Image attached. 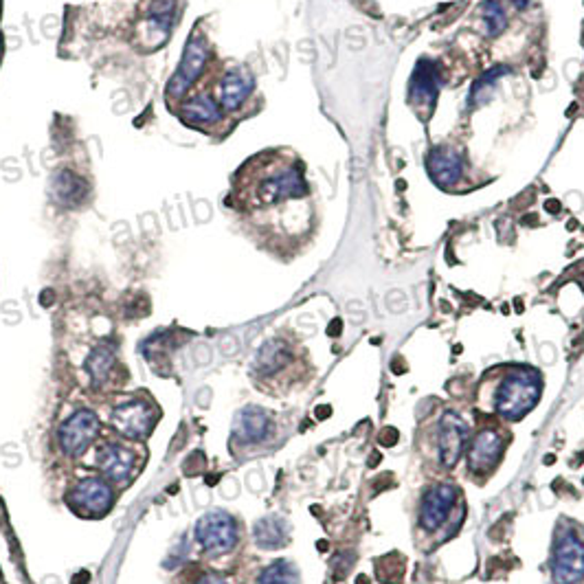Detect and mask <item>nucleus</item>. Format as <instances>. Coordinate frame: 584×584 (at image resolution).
<instances>
[{"mask_svg": "<svg viewBox=\"0 0 584 584\" xmlns=\"http://www.w3.org/2000/svg\"><path fill=\"white\" fill-rule=\"evenodd\" d=\"M427 169L439 189H455L466 176V163L458 150L438 146L428 152Z\"/></svg>", "mask_w": 584, "mask_h": 584, "instance_id": "9d476101", "label": "nucleus"}, {"mask_svg": "<svg viewBox=\"0 0 584 584\" xmlns=\"http://www.w3.org/2000/svg\"><path fill=\"white\" fill-rule=\"evenodd\" d=\"M378 461H380V455L378 453H374L369 458V466H378Z\"/></svg>", "mask_w": 584, "mask_h": 584, "instance_id": "bb28decb", "label": "nucleus"}, {"mask_svg": "<svg viewBox=\"0 0 584 584\" xmlns=\"http://www.w3.org/2000/svg\"><path fill=\"white\" fill-rule=\"evenodd\" d=\"M551 571L556 584H578L584 580V539L578 529H560L556 536Z\"/></svg>", "mask_w": 584, "mask_h": 584, "instance_id": "7ed1b4c3", "label": "nucleus"}, {"mask_svg": "<svg viewBox=\"0 0 584 584\" xmlns=\"http://www.w3.org/2000/svg\"><path fill=\"white\" fill-rule=\"evenodd\" d=\"M438 93H439V71L438 66L427 57L418 62L416 71H413L411 82H408V93H407V102L413 108L419 119L427 124L431 119L435 102H438Z\"/></svg>", "mask_w": 584, "mask_h": 584, "instance_id": "39448f33", "label": "nucleus"}, {"mask_svg": "<svg viewBox=\"0 0 584 584\" xmlns=\"http://www.w3.org/2000/svg\"><path fill=\"white\" fill-rule=\"evenodd\" d=\"M236 198L244 214L290 240H304L315 229V196L306 166L288 150L255 154L237 172Z\"/></svg>", "mask_w": 584, "mask_h": 584, "instance_id": "f257e3e1", "label": "nucleus"}, {"mask_svg": "<svg viewBox=\"0 0 584 584\" xmlns=\"http://www.w3.org/2000/svg\"><path fill=\"white\" fill-rule=\"evenodd\" d=\"M68 501L84 517H102L113 508L115 492L104 479L88 477V479H82L73 488Z\"/></svg>", "mask_w": 584, "mask_h": 584, "instance_id": "6e6552de", "label": "nucleus"}, {"mask_svg": "<svg viewBox=\"0 0 584 584\" xmlns=\"http://www.w3.org/2000/svg\"><path fill=\"white\" fill-rule=\"evenodd\" d=\"M540 378L536 371H512L498 385L495 408L506 419H521L528 416L540 400Z\"/></svg>", "mask_w": 584, "mask_h": 584, "instance_id": "f03ea898", "label": "nucleus"}, {"mask_svg": "<svg viewBox=\"0 0 584 584\" xmlns=\"http://www.w3.org/2000/svg\"><path fill=\"white\" fill-rule=\"evenodd\" d=\"M196 540L209 556L231 551L237 543V523L227 512H209L196 523Z\"/></svg>", "mask_w": 584, "mask_h": 584, "instance_id": "20e7f679", "label": "nucleus"}, {"mask_svg": "<svg viewBox=\"0 0 584 584\" xmlns=\"http://www.w3.org/2000/svg\"><path fill=\"white\" fill-rule=\"evenodd\" d=\"M139 458L136 450L127 448L124 444H106L97 450V466L108 479L126 481L135 472Z\"/></svg>", "mask_w": 584, "mask_h": 584, "instance_id": "4468645a", "label": "nucleus"}, {"mask_svg": "<svg viewBox=\"0 0 584 584\" xmlns=\"http://www.w3.org/2000/svg\"><path fill=\"white\" fill-rule=\"evenodd\" d=\"M174 20V0H152V7L147 12V25L166 35Z\"/></svg>", "mask_w": 584, "mask_h": 584, "instance_id": "5701e85b", "label": "nucleus"}, {"mask_svg": "<svg viewBox=\"0 0 584 584\" xmlns=\"http://www.w3.org/2000/svg\"><path fill=\"white\" fill-rule=\"evenodd\" d=\"M257 584H301V578L292 562L277 560L259 573Z\"/></svg>", "mask_w": 584, "mask_h": 584, "instance_id": "412c9836", "label": "nucleus"}, {"mask_svg": "<svg viewBox=\"0 0 584 584\" xmlns=\"http://www.w3.org/2000/svg\"><path fill=\"white\" fill-rule=\"evenodd\" d=\"M178 116L187 126L203 127L220 124L222 116H225V110H222L220 102H216L209 93H198L180 106Z\"/></svg>", "mask_w": 584, "mask_h": 584, "instance_id": "f3484780", "label": "nucleus"}, {"mask_svg": "<svg viewBox=\"0 0 584 584\" xmlns=\"http://www.w3.org/2000/svg\"><path fill=\"white\" fill-rule=\"evenodd\" d=\"M468 442V424L458 411H446L439 422V459L446 468H455Z\"/></svg>", "mask_w": 584, "mask_h": 584, "instance_id": "f8f14e48", "label": "nucleus"}, {"mask_svg": "<svg viewBox=\"0 0 584 584\" xmlns=\"http://www.w3.org/2000/svg\"><path fill=\"white\" fill-rule=\"evenodd\" d=\"M209 60V45L203 35H196L187 42L183 53V60L178 64V71L174 73V77L167 84V99L169 102H178L183 99V95L194 86L196 79L203 76L205 64Z\"/></svg>", "mask_w": 584, "mask_h": 584, "instance_id": "0eeeda50", "label": "nucleus"}, {"mask_svg": "<svg viewBox=\"0 0 584 584\" xmlns=\"http://www.w3.org/2000/svg\"><path fill=\"white\" fill-rule=\"evenodd\" d=\"M317 416L318 418H327V416H330V407H318Z\"/></svg>", "mask_w": 584, "mask_h": 584, "instance_id": "a878e982", "label": "nucleus"}, {"mask_svg": "<svg viewBox=\"0 0 584 584\" xmlns=\"http://www.w3.org/2000/svg\"><path fill=\"white\" fill-rule=\"evenodd\" d=\"M398 438H400V435H398L396 428H391V427H387L385 431L380 433V438H378V442L382 446H394L398 442Z\"/></svg>", "mask_w": 584, "mask_h": 584, "instance_id": "393cba45", "label": "nucleus"}, {"mask_svg": "<svg viewBox=\"0 0 584 584\" xmlns=\"http://www.w3.org/2000/svg\"><path fill=\"white\" fill-rule=\"evenodd\" d=\"M189 584H227V582L222 580V578L214 576V573H203V571H200L198 576L191 578Z\"/></svg>", "mask_w": 584, "mask_h": 584, "instance_id": "b1692460", "label": "nucleus"}, {"mask_svg": "<svg viewBox=\"0 0 584 584\" xmlns=\"http://www.w3.org/2000/svg\"><path fill=\"white\" fill-rule=\"evenodd\" d=\"M99 433V419L93 411H82L73 413L66 422L62 424L60 428V444L66 455H82L84 450L93 444V439L97 438Z\"/></svg>", "mask_w": 584, "mask_h": 584, "instance_id": "1a4fd4ad", "label": "nucleus"}, {"mask_svg": "<svg viewBox=\"0 0 584 584\" xmlns=\"http://www.w3.org/2000/svg\"><path fill=\"white\" fill-rule=\"evenodd\" d=\"M358 582H360V584H368V578H365V576H363V578H360V580H358Z\"/></svg>", "mask_w": 584, "mask_h": 584, "instance_id": "cd10ccee", "label": "nucleus"}, {"mask_svg": "<svg viewBox=\"0 0 584 584\" xmlns=\"http://www.w3.org/2000/svg\"><path fill=\"white\" fill-rule=\"evenodd\" d=\"M0 49H3V35H0Z\"/></svg>", "mask_w": 584, "mask_h": 584, "instance_id": "c85d7f7f", "label": "nucleus"}, {"mask_svg": "<svg viewBox=\"0 0 584 584\" xmlns=\"http://www.w3.org/2000/svg\"><path fill=\"white\" fill-rule=\"evenodd\" d=\"M459 490L450 483H438L431 490L424 495L422 508H419V525L427 532H435L444 525L446 519H448L450 509H453L455 503H458Z\"/></svg>", "mask_w": 584, "mask_h": 584, "instance_id": "9b49d317", "label": "nucleus"}, {"mask_svg": "<svg viewBox=\"0 0 584 584\" xmlns=\"http://www.w3.org/2000/svg\"><path fill=\"white\" fill-rule=\"evenodd\" d=\"M113 365H115V354H113V349H108V347H97L93 354L88 356L86 369H88L90 378H93L95 385H99V382L108 376V371L113 369Z\"/></svg>", "mask_w": 584, "mask_h": 584, "instance_id": "4be33fe9", "label": "nucleus"}, {"mask_svg": "<svg viewBox=\"0 0 584 584\" xmlns=\"http://www.w3.org/2000/svg\"><path fill=\"white\" fill-rule=\"evenodd\" d=\"M270 416L259 407H247L237 413L236 424H233V442L242 446H253L264 442L268 438Z\"/></svg>", "mask_w": 584, "mask_h": 584, "instance_id": "2eb2a0df", "label": "nucleus"}, {"mask_svg": "<svg viewBox=\"0 0 584 584\" xmlns=\"http://www.w3.org/2000/svg\"><path fill=\"white\" fill-rule=\"evenodd\" d=\"M158 419V408L141 398H130L113 411V427L130 439H146L154 431Z\"/></svg>", "mask_w": 584, "mask_h": 584, "instance_id": "423d86ee", "label": "nucleus"}, {"mask_svg": "<svg viewBox=\"0 0 584 584\" xmlns=\"http://www.w3.org/2000/svg\"><path fill=\"white\" fill-rule=\"evenodd\" d=\"M255 90V79L247 68L237 66L227 71L220 79V86H217V102H220L222 110L227 113H236L240 110L244 104L248 102L251 93Z\"/></svg>", "mask_w": 584, "mask_h": 584, "instance_id": "ddd939ff", "label": "nucleus"}, {"mask_svg": "<svg viewBox=\"0 0 584 584\" xmlns=\"http://www.w3.org/2000/svg\"><path fill=\"white\" fill-rule=\"evenodd\" d=\"M288 523H286V519L281 517H264L259 519L257 523H255V529H253V536H255V543L257 547H262V549H279V547H284L288 543Z\"/></svg>", "mask_w": 584, "mask_h": 584, "instance_id": "aec40b11", "label": "nucleus"}, {"mask_svg": "<svg viewBox=\"0 0 584 584\" xmlns=\"http://www.w3.org/2000/svg\"><path fill=\"white\" fill-rule=\"evenodd\" d=\"M292 349L290 345L281 338H270L259 347L257 358H255V374L262 378H273L279 371H284L292 363Z\"/></svg>", "mask_w": 584, "mask_h": 584, "instance_id": "a211bd4d", "label": "nucleus"}, {"mask_svg": "<svg viewBox=\"0 0 584 584\" xmlns=\"http://www.w3.org/2000/svg\"><path fill=\"white\" fill-rule=\"evenodd\" d=\"M51 194L64 206H79L88 196V183L71 169H62L51 180Z\"/></svg>", "mask_w": 584, "mask_h": 584, "instance_id": "6ab92c4d", "label": "nucleus"}, {"mask_svg": "<svg viewBox=\"0 0 584 584\" xmlns=\"http://www.w3.org/2000/svg\"><path fill=\"white\" fill-rule=\"evenodd\" d=\"M503 439L495 428H483L472 439L468 450V464L472 472H490L501 458Z\"/></svg>", "mask_w": 584, "mask_h": 584, "instance_id": "dca6fc26", "label": "nucleus"}]
</instances>
